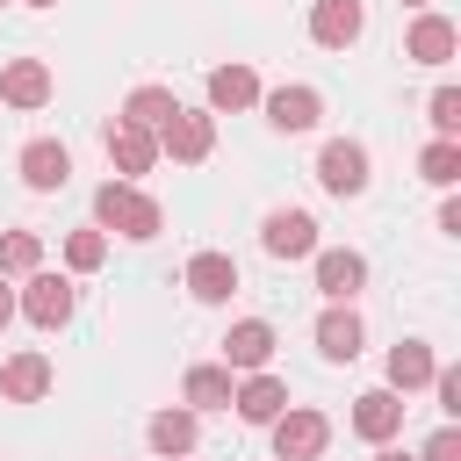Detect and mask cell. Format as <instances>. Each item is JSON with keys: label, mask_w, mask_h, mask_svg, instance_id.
<instances>
[{"label": "cell", "mask_w": 461, "mask_h": 461, "mask_svg": "<svg viewBox=\"0 0 461 461\" xmlns=\"http://www.w3.org/2000/svg\"><path fill=\"white\" fill-rule=\"evenodd\" d=\"M158 223H166V209L151 202V194H137L130 180H101L94 187V230H122V238H158Z\"/></svg>", "instance_id": "obj_1"}, {"label": "cell", "mask_w": 461, "mask_h": 461, "mask_svg": "<svg viewBox=\"0 0 461 461\" xmlns=\"http://www.w3.org/2000/svg\"><path fill=\"white\" fill-rule=\"evenodd\" d=\"M324 447H331V418H324V411L295 403V411L274 418V461H317Z\"/></svg>", "instance_id": "obj_2"}, {"label": "cell", "mask_w": 461, "mask_h": 461, "mask_svg": "<svg viewBox=\"0 0 461 461\" xmlns=\"http://www.w3.org/2000/svg\"><path fill=\"white\" fill-rule=\"evenodd\" d=\"M72 303H79V295H72L65 274H29V288L14 295V310H22L29 324H43V331H65V324H72Z\"/></svg>", "instance_id": "obj_3"}, {"label": "cell", "mask_w": 461, "mask_h": 461, "mask_svg": "<svg viewBox=\"0 0 461 461\" xmlns=\"http://www.w3.org/2000/svg\"><path fill=\"white\" fill-rule=\"evenodd\" d=\"M158 151L180 158V166H202V158L216 151V115H209V108H180V115L158 130Z\"/></svg>", "instance_id": "obj_4"}, {"label": "cell", "mask_w": 461, "mask_h": 461, "mask_svg": "<svg viewBox=\"0 0 461 461\" xmlns=\"http://www.w3.org/2000/svg\"><path fill=\"white\" fill-rule=\"evenodd\" d=\"M317 180H324V194H367V151L353 137H331L317 151Z\"/></svg>", "instance_id": "obj_5"}, {"label": "cell", "mask_w": 461, "mask_h": 461, "mask_svg": "<svg viewBox=\"0 0 461 461\" xmlns=\"http://www.w3.org/2000/svg\"><path fill=\"white\" fill-rule=\"evenodd\" d=\"M403 411H411V403H403L396 389H367V396H353V432L375 439V447H389V439L403 432Z\"/></svg>", "instance_id": "obj_6"}, {"label": "cell", "mask_w": 461, "mask_h": 461, "mask_svg": "<svg viewBox=\"0 0 461 461\" xmlns=\"http://www.w3.org/2000/svg\"><path fill=\"white\" fill-rule=\"evenodd\" d=\"M259 245H267L274 259H310V252H317V223H310L303 209H274V216L259 223Z\"/></svg>", "instance_id": "obj_7"}, {"label": "cell", "mask_w": 461, "mask_h": 461, "mask_svg": "<svg viewBox=\"0 0 461 461\" xmlns=\"http://www.w3.org/2000/svg\"><path fill=\"white\" fill-rule=\"evenodd\" d=\"M360 29H367L360 0H317V7H310V43H324V50L360 43Z\"/></svg>", "instance_id": "obj_8"}, {"label": "cell", "mask_w": 461, "mask_h": 461, "mask_svg": "<svg viewBox=\"0 0 461 461\" xmlns=\"http://www.w3.org/2000/svg\"><path fill=\"white\" fill-rule=\"evenodd\" d=\"M0 101L7 108H43L50 101V65L43 58H7L0 65Z\"/></svg>", "instance_id": "obj_9"}, {"label": "cell", "mask_w": 461, "mask_h": 461, "mask_svg": "<svg viewBox=\"0 0 461 461\" xmlns=\"http://www.w3.org/2000/svg\"><path fill=\"white\" fill-rule=\"evenodd\" d=\"M317 115H324L317 86H274V94H267V122H274L281 137H303V130H317Z\"/></svg>", "instance_id": "obj_10"}, {"label": "cell", "mask_w": 461, "mask_h": 461, "mask_svg": "<svg viewBox=\"0 0 461 461\" xmlns=\"http://www.w3.org/2000/svg\"><path fill=\"white\" fill-rule=\"evenodd\" d=\"M317 288H324L331 303H353V295L367 288V259H360L353 245H331V252H317Z\"/></svg>", "instance_id": "obj_11"}, {"label": "cell", "mask_w": 461, "mask_h": 461, "mask_svg": "<svg viewBox=\"0 0 461 461\" xmlns=\"http://www.w3.org/2000/svg\"><path fill=\"white\" fill-rule=\"evenodd\" d=\"M187 295L194 303H230L238 295V259L230 252H194L187 259Z\"/></svg>", "instance_id": "obj_12"}, {"label": "cell", "mask_w": 461, "mask_h": 461, "mask_svg": "<svg viewBox=\"0 0 461 461\" xmlns=\"http://www.w3.org/2000/svg\"><path fill=\"white\" fill-rule=\"evenodd\" d=\"M267 360H274V324H267V317H245V324H230V339H223V367L267 375Z\"/></svg>", "instance_id": "obj_13"}, {"label": "cell", "mask_w": 461, "mask_h": 461, "mask_svg": "<svg viewBox=\"0 0 461 461\" xmlns=\"http://www.w3.org/2000/svg\"><path fill=\"white\" fill-rule=\"evenodd\" d=\"M108 166H115L122 180L151 173V166H158V137H151V130H130V122H108Z\"/></svg>", "instance_id": "obj_14"}, {"label": "cell", "mask_w": 461, "mask_h": 461, "mask_svg": "<svg viewBox=\"0 0 461 461\" xmlns=\"http://www.w3.org/2000/svg\"><path fill=\"white\" fill-rule=\"evenodd\" d=\"M22 180H29L36 194L65 187V180H72V151H65L58 137H36V144H22Z\"/></svg>", "instance_id": "obj_15"}, {"label": "cell", "mask_w": 461, "mask_h": 461, "mask_svg": "<svg viewBox=\"0 0 461 461\" xmlns=\"http://www.w3.org/2000/svg\"><path fill=\"white\" fill-rule=\"evenodd\" d=\"M230 403H238L245 425H274V418L288 411V382H281V375H252V382L230 389Z\"/></svg>", "instance_id": "obj_16"}, {"label": "cell", "mask_w": 461, "mask_h": 461, "mask_svg": "<svg viewBox=\"0 0 461 461\" xmlns=\"http://www.w3.org/2000/svg\"><path fill=\"white\" fill-rule=\"evenodd\" d=\"M454 43H461V36H454V22H447V14H418V22H411V36H403V58H411V65H447V58H454Z\"/></svg>", "instance_id": "obj_17"}, {"label": "cell", "mask_w": 461, "mask_h": 461, "mask_svg": "<svg viewBox=\"0 0 461 461\" xmlns=\"http://www.w3.org/2000/svg\"><path fill=\"white\" fill-rule=\"evenodd\" d=\"M252 101H259L252 65H238V58H230V65H209V115H216V108H230V115H238V108H252Z\"/></svg>", "instance_id": "obj_18"}, {"label": "cell", "mask_w": 461, "mask_h": 461, "mask_svg": "<svg viewBox=\"0 0 461 461\" xmlns=\"http://www.w3.org/2000/svg\"><path fill=\"white\" fill-rule=\"evenodd\" d=\"M432 367H439V360H432V346H425V339H396V346H389V389H396V396L425 389V382H432Z\"/></svg>", "instance_id": "obj_19"}, {"label": "cell", "mask_w": 461, "mask_h": 461, "mask_svg": "<svg viewBox=\"0 0 461 461\" xmlns=\"http://www.w3.org/2000/svg\"><path fill=\"white\" fill-rule=\"evenodd\" d=\"M50 389V360L43 353H7V367H0V396L7 403H36Z\"/></svg>", "instance_id": "obj_20"}, {"label": "cell", "mask_w": 461, "mask_h": 461, "mask_svg": "<svg viewBox=\"0 0 461 461\" xmlns=\"http://www.w3.org/2000/svg\"><path fill=\"white\" fill-rule=\"evenodd\" d=\"M173 115H180L173 86H137V94L122 101V122H130V130H151V137H158V130H166Z\"/></svg>", "instance_id": "obj_21"}, {"label": "cell", "mask_w": 461, "mask_h": 461, "mask_svg": "<svg viewBox=\"0 0 461 461\" xmlns=\"http://www.w3.org/2000/svg\"><path fill=\"white\" fill-rule=\"evenodd\" d=\"M360 339H367V331H360V317H353L346 303L317 317V353H324V360H353V353H360Z\"/></svg>", "instance_id": "obj_22"}, {"label": "cell", "mask_w": 461, "mask_h": 461, "mask_svg": "<svg viewBox=\"0 0 461 461\" xmlns=\"http://www.w3.org/2000/svg\"><path fill=\"white\" fill-rule=\"evenodd\" d=\"M180 396H187V411H230V367H187Z\"/></svg>", "instance_id": "obj_23"}, {"label": "cell", "mask_w": 461, "mask_h": 461, "mask_svg": "<svg viewBox=\"0 0 461 461\" xmlns=\"http://www.w3.org/2000/svg\"><path fill=\"white\" fill-rule=\"evenodd\" d=\"M151 447L166 454V461H180V454H194V411H151Z\"/></svg>", "instance_id": "obj_24"}, {"label": "cell", "mask_w": 461, "mask_h": 461, "mask_svg": "<svg viewBox=\"0 0 461 461\" xmlns=\"http://www.w3.org/2000/svg\"><path fill=\"white\" fill-rule=\"evenodd\" d=\"M418 173H425L432 187H454V180H461V144H454V137H432V144L418 151Z\"/></svg>", "instance_id": "obj_25"}, {"label": "cell", "mask_w": 461, "mask_h": 461, "mask_svg": "<svg viewBox=\"0 0 461 461\" xmlns=\"http://www.w3.org/2000/svg\"><path fill=\"white\" fill-rule=\"evenodd\" d=\"M36 259H43V238L36 230H7L0 238V274H36Z\"/></svg>", "instance_id": "obj_26"}, {"label": "cell", "mask_w": 461, "mask_h": 461, "mask_svg": "<svg viewBox=\"0 0 461 461\" xmlns=\"http://www.w3.org/2000/svg\"><path fill=\"white\" fill-rule=\"evenodd\" d=\"M101 259H108V230H72V238H65V267H72V274H94Z\"/></svg>", "instance_id": "obj_27"}, {"label": "cell", "mask_w": 461, "mask_h": 461, "mask_svg": "<svg viewBox=\"0 0 461 461\" xmlns=\"http://www.w3.org/2000/svg\"><path fill=\"white\" fill-rule=\"evenodd\" d=\"M425 115H432V130H439V137H454V130H461V94H454V86H439Z\"/></svg>", "instance_id": "obj_28"}, {"label": "cell", "mask_w": 461, "mask_h": 461, "mask_svg": "<svg viewBox=\"0 0 461 461\" xmlns=\"http://www.w3.org/2000/svg\"><path fill=\"white\" fill-rule=\"evenodd\" d=\"M418 461H461V432H454V425H439V432L425 439V454H418Z\"/></svg>", "instance_id": "obj_29"}, {"label": "cell", "mask_w": 461, "mask_h": 461, "mask_svg": "<svg viewBox=\"0 0 461 461\" xmlns=\"http://www.w3.org/2000/svg\"><path fill=\"white\" fill-rule=\"evenodd\" d=\"M432 389H439V411H461V367H432Z\"/></svg>", "instance_id": "obj_30"}, {"label": "cell", "mask_w": 461, "mask_h": 461, "mask_svg": "<svg viewBox=\"0 0 461 461\" xmlns=\"http://www.w3.org/2000/svg\"><path fill=\"white\" fill-rule=\"evenodd\" d=\"M7 317H14V288H7V274H0V331H7Z\"/></svg>", "instance_id": "obj_31"}, {"label": "cell", "mask_w": 461, "mask_h": 461, "mask_svg": "<svg viewBox=\"0 0 461 461\" xmlns=\"http://www.w3.org/2000/svg\"><path fill=\"white\" fill-rule=\"evenodd\" d=\"M375 461H411V454H396V447H382V454H375Z\"/></svg>", "instance_id": "obj_32"}, {"label": "cell", "mask_w": 461, "mask_h": 461, "mask_svg": "<svg viewBox=\"0 0 461 461\" xmlns=\"http://www.w3.org/2000/svg\"><path fill=\"white\" fill-rule=\"evenodd\" d=\"M396 7H418V14H425V0H396Z\"/></svg>", "instance_id": "obj_33"}, {"label": "cell", "mask_w": 461, "mask_h": 461, "mask_svg": "<svg viewBox=\"0 0 461 461\" xmlns=\"http://www.w3.org/2000/svg\"><path fill=\"white\" fill-rule=\"evenodd\" d=\"M29 7H58V0H29Z\"/></svg>", "instance_id": "obj_34"}, {"label": "cell", "mask_w": 461, "mask_h": 461, "mask_svg": "<svg viewBox=\"0 0 461 461\" xmlns=\"http://www.w3.org/2000/svg\"><path fill=\"white\" fill-rule=\"evenodd\" d=\"M180 461H187V454H180Z\"/></svg>", "instance_id": "obj_35"}]
</instances>
